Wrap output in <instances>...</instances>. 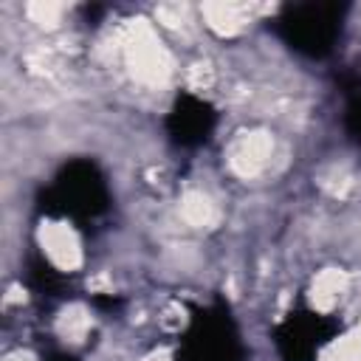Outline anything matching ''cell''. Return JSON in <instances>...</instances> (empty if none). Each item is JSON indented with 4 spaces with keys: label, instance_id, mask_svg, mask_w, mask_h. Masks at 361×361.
Wrapping results in <instances>:
<instances>
[{
    "label": "cell",
    "instance_id": "9",
    "mask_svg": "<svg viewBox=\"0 0 361 361\" xmlns=\"http://www.w3.org/2000/svg\"><path fill=\"white\" fill-rule=\"evenodd\" d=\"M93 305H99V307H118L121 305V299H110V296H93Z\"/></svg>",
    "mask_w": 361,
    "mask_h": 361
},
{
    "label": "cell",
    "instance_id": "8",
    "mask_svg": "<svg viewBox=\"0 0 361 361\" xmlns=\"http://www.w3.org/2000/svg\"><path fill=\"white\" fill-rule=\"evenodd\" d=\"M344 93L347 99H361V73H353L350 79H344Z\"/></svg>",
    "mask_w": 361,
    "mask_h": 361
},
{
    "label": "cell",
    "instance_id": "7",
    "mask_svg": "<svg viewBox=\"0 0 361 361\" xmlns=\"http://www.w3.org/2000/svg\"><path fill=\"white\" fill-rule=\"evenodd\" d=\"M344 133L350 135L353 144L361 147V99H347V107H344Z\"/></svg>",
    "mask_w": 361,
    "mask_h": 361
},
{
    "label": "cell",
    "instance_id": "6",
    "mask_svg": "<svg viewBox=\"0 0 361 361\" xmlns=\"http://www.w3.org/2000/svg\"><path fill=\"white\" fill-rule=\"evenodd\" d=\"M25 285L37 296H45V299H65V296H71V279L62 271H56L39 254H31L28 262H25Z\"/></svg>",
    "mask_w": 361,
    "mask_h": 361
},
{
    "label": "cell",
    "instance_id": "10",
    "mask_svg": "<svg viewBox=\"0 0 361 361\" xmlns=\"http://www.w3.org/2000/svg\"><path fill=\"white\" fill-rule=\"evenodd\" d=\"M45 361H79L76 355H71V353H51Z\"/></svg>",
    "mask_w": 361,
    "mask_h": 361
},
{
    "label": "cell",
    "instance_id": "3",
    "mask_svg": "<svg viewBox=\"0 0 361 361\" xmlns=\"http://www.w3.org/2000/svg\"><path fill=\"white\" fill-rule=\"evenodd\" d=\"M175 361H245V344L228 302L214 299L192 307L189 324L178 338Z\"/></svg>",
    "mask_w": 361,
    "mask_h": 361
},
{
    "label": "cell",
    "instance_id": "4",
    "mask_svg": "<svg viewBox=\"0 0 361 361\" xmlns=\"http://www.w3.org/2000/svg\"><path fill=\"white\" fill-rule=\"evenodd\" d=\"M341 324L313 307H293L271 333L282 361H319L322 350L338 336Z\"/></svg>",
    "mask_w": 361,
    "mask_h": 361
},
{
    "label": "cell",
    "instance_id": "5",
    "mask_svg": "<svg viewBox=\"0 0 361 361\" xmlns=\"http://www.w3.org/2000/svg\"><path fill=\"white\" fill-rule=\"evenodd\" d=\"M217 127V110L212 102H206L197 93L180 90L164 118V130L169 141L180 149H197L203 147Z\"/></svg>",
    "mask_w": 361,
    "mask_h": 361
},
{
    "label": "cell",
    "instance_id": "1",
    "mask_svg": "<svg viewBox=\"0 0 361 361\" xmlns=\"http://www.w3.org/2000/svg\"><path fill=\"white\" fill-rule=\"evenodd\" d=\"M110 209V186L102 166L93 158L65 161L51 183L37 192V212L51 220H71L73 226H90Z\"/></svg>",
    "mask_w": 361,
    "mask_h": 361
},
{
    "label": "cell",
    "instance_id": "2",
    "mask_svg": "<svg viewBox=\"0 0 361 361\" xmlns=\"http://www.w3.org/2000/svg\"><path fill=\"white\" fill-rule=\"evenodd\" d=\"M347 11L350 6L336 0L290 3L276 14L274 31L290 51L307 59H324L336 51V42L344 34Z\"/></svg>",
    "mask_w": 361,
    "mask_h": 361
}]
</instances>
